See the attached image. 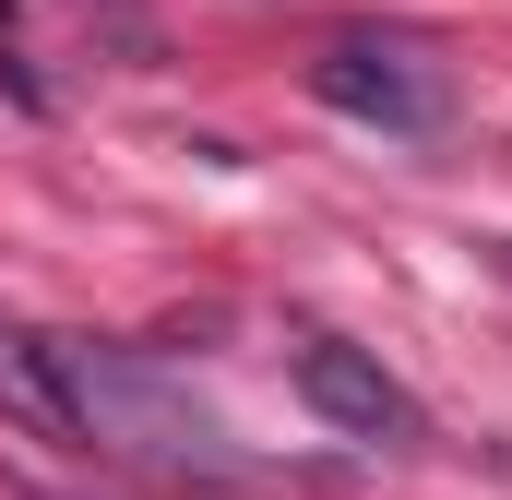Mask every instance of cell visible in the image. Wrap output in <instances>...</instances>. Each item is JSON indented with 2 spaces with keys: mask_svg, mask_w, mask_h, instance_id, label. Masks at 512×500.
<instances>
[{
  "mask_svg": "<svg viewBox=\"0 0 512 500\" xmlns=\"http://www.w3.org/2000/svg\"><path fill=\"white\" fill-rule=\"evenodd\" d=\"M48 381H60V429H84L96 453L155 465V477H227V429L191 405V381L155 370L143 346H96V334H48Z\"/></svg>",
  "mask_w": 512,
  "mask_h": 500,
  "instance_id": "1",
  "label": "cell"
},
{
  "mask_svg": "<svg viewBox=\"0 0 512 500\" xmlns=\"http://www.w3.org/2000/svg\"><path fill=\"white\" fill-rule=\"evenodd\" d=\"M310 84H322V108H346L370 131H441V72L405 36H334L310 60Z\"/></svg>",
  "mask_w": 512,
  "mask_h": 500,
  "instance_id": "2",
  "label": "cell"
},
{
  "mask_svg": "<svg viewBox=\"0 0 512 500\" xmlns=\"http://www.w3.org/2000/svg\"><path fill=\"white\" fill-rule=\"evenodd\" d=\"M298 405L322 417V429H346V441H405L417 429V405H405V381L370 358V346H346V334H298Z\"/></svg>",
  "mask_w": 512,
  "mask_h": 500,
  "instance_id": "3",
  "label": "cell"
},
{
  "mask_svg": "<svg viewBox=\"0 0 512 500\" xmlns=\"http://www.w3.org/2000/svg\"><path fill=\"white\" fill-rule=\"evenodd\" d=\"M0 405H12V417H36V429H60V381H48V334H24L12 310H0Z\"/></svg>",
  "mask_w": 512,
  "mask_h": 500,
  "instance_id": "4",
  "label": "cell"
},
{
  "mask_svg": "<svg viewBox=\"0 0 512 500\" xmlns=\"http://www.w3.org/2000/svg\"><path fill=\"white\" fill-rule=\"evenodd\" d=\"M0 36H12V0H0Z\"/></svg>",
  "mask_w": 512,
  "mask_h": 500,
  "instance_id": "5",
  "label": "cell"
}]
</instances>
